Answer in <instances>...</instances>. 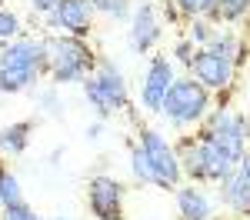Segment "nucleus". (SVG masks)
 I'll use <instances>...</instances> for the list:
<instances>
[{
  "label": "nucleus",
  "mask_w": 250,
  "mask_h": 220,
  "mask_svg": "<svg viewBox=\"0 0 250 220\" xmlns=\"http://www.w3.org/2000/svg\"><path fill=\"white\" fill-rule=\"evenodd\" d=\"M244 57V43L233 34H213L207 47H197L190 60V77L207 90H227L233 80V67Z\"/></svg>",
  "instance_id": "obj_1"
},
{
  "label": "nucleus",
  "mask_w": 250,
  "mask_h": 220,
  "mask_svg": "<svg viewBox=\"0 0 250 220\" xmlns=\"http://www.w3.org/2000/svg\"><path fill=\"white\" fill-rule=\"evenodd\" d=\"M47 47V74L54 83H74V80H87L97 70V54L83 37H43Z\"/></svg>",
  "instance_id": "obj_2"
},
{
  "label": "nucleus",
  "mask_w": 250,
  "mask_h": 220,
  "mask_svg": "<svg viewBox=\"0 0 250 220\" xmlns=\"http://www.w3.org/2000/svg\"><path fill=\"white\" fill-rule=\"evenodd\" d=\"M83 97L90 100L100 117H114L117 110H127V80L120 67L110 60H97V70L83 80Z\"/></svg>",
  "instance_id": "obj_3"
},
{
  "label": "nucleus",
  "mask_w": 250,
  "mask_h": 220,
  "mask_svg": "<svg viewBox=\"0 0 250 220\" xmlns=\"http://www.w3.org/2000/svg\"><path fill=\"white\" fill-rule=\"evenodd\" d=\"M207 110H210V90L200 87L193 77L173 80L167 97H164V107H160V114L170 123H177V127H190L197 120H204Z\"/></svg>",
  "instance_id": "obj_4"
},
{
  "label": "nucleus",
  "mask_w": 250,
  "mask_h": 220,
  "mask_svg": "<svg viewBox=\"0 0 250 220\" xmlns=\"http://www.w3.org/2000/svg\"><path fill=\"white\" fill-rule=\"evenodd\" d=\"M200 137L217 143L224 154H230L233 160H240L247 154V140H250V123L244 114H237V110H227V107H220V110H213L207 123H204V130H200Z\"/></svg>",
  "instance_id": "obj_5"
},
{
  "label": "nucleus",
  "mask_w": 250,
  "mask_h": 220,
  "mask_svg": "<svg viewBox=\"0 0 250 220\" xmlns=\"http://www.w3.org/2000/svg\"><path fill=\"white\" fill-rule=\"evenodd\" d=\"M140 150L147 154L150 160V174H154V187L160 190H173V187H180V177H184V170H180V160H177V150L170 147V140L164 137L160 130H140Z\"/></svg>",
  "instance_id": "obj_6"
},
{
  "label": "nucleus",
  "mask_w": 250,
  "mask_h": 220,
  "mask_svg": "<svg viewBox=\"0 0 250 220\" xmlns=\"http://www.w3.org/2000/svg\"><path fill=\"white\" fill-rule=\"evenodd\" d=\"M87 203L97 220H124V187L114 177H90L87 183Z\"/></svg>",
  "instance_id": "obj_7"
},
{
  "label": "nucleus",
  "mask_w": 250,
  "mask_h": 220,
  "mask_svg": "<svg viewBox=\"0 0 250 220\" xmlns=\"http://www.w3.org/2000/svg\"><path fill=\"white\" fill-rule=\"evenodd\" d=\"M173 80H177V74H173L170 60L167 57H150L147 74H144V83H140V103H144V110L160 114L164 97H167V90H170Z\"/></svg>",
  "instance_id": "obj_8"
},
{
  "label": "nucleus",
  "mask_w": 250,
  "mask_h": 220,
  "mask_svg": "<svg viewBox=\"0 0 250 220\" xmlns=\"http://www.w3.org/2000/svg\"><path fill=\"white\" fill-rule=\"evenodd\" d=\"M47 23L54 30H63L70 37H87L94 23V7L87 0H60L57 7L47 14Z\"/></svg>",
  "instance_id": "obj_9"
},
{
  "label": "nucleus",
  "mask_w": 250,
  "mask_h": 220,
  "mask_svg": "<svg viewBox=\"0 0 250 220\" xmlns=\"http://www.w3.org/2000/svg\"><path fill=\"white\" fill-rule=\"evenodd\" d=\"M14 67H34L47 74V47L43 40L34 37H17L0 50V70H14Z\"/></svg>",
  "instance_id": "obj_10"
},
{
  "label": "nucleus",
  "mask_w": 250,
  "mask_h": 220,
  "mask_svg": "<svg viewBox=\"0 0 250 220\" xmlns=\"http://www.w3.org/2000/svg\"><path fill=\"white\" fill-rule=\"evenodd\" d=\"M127 40H130V50H134V54H147V50H154V43L160 40V20H157L154 3H140V7L134 10Z\"/></svg>",
  "instance_id": "obj_11"
},
{
  "label": "nucleus",
  "mask_w": 250,
  "mask_h": 220,
  "mask_svg": "<svg viewBox=\"0 0 250 220\" xmlns=\"http://www.w3.org/2000/svg\"><path fill=\"white\" fill-rule=\"evenodd\" d=\"M220 203L237 217H250V180L240 170V163L220 180Z\"/></svg>",
  "instance_id": "obj_12"
},
{
  "label": "nucleus",
  "mask_w": 250,
  "mask_h": 220,
  "mask_svg": "<svg viewBox=\"0 0 250 220\" xmlns=\"http://www.w3.org/2000/svg\"><path fill=\"white\" fill-rule=\"evenodd\" d=\"M173 150H177V160H180V170H184L193 183H210V177H207V157H204V140L200 137L197 140L184 137Z\"/></svg>",
  "instance_id": "obj_13"
},
{
  "label": "nucleus",
  "mask_w": 250,
  "mask_h": 220,
  "mask_svg": "<svg viewBox=\"0 0 250 220\" xmlns=\"http://www.w3.org/2000/svg\"><path fill=\"white\" fill-rule=\"evenodd\" d=\"M177 210H180L184 220H213V203L200 190V183L177 187Z\"/></svg>",
  "instance_id": "obj_14"
},
{
  "label": "nucleus",
  "mask_w": 250,
  "mask_h": 220,
  "mask_svg": "<svg viewBox=\"0 0 250 220\" xmlns=\"http://www.w3.org/2000/svg\"><path fill=\"white\" fill-rule=\"evenodd\" d=\"M30 130H34L30 120H20V123L3 127V130H0V154H3V157H20V154L30 147Z\"/></svg>",
  "instance_id": "obj_15"
},
{
  "label": "nucleus",
  "mask_w": 250,
  "mask_h": 220,
  "mask_svg": "<svg viewBox=\"0 0 250 220\" xmlns=\"http://www.w3.org/2000/svg\"><path fill=\"white\" fill-rule=\"evenodd\" d=\"M40 77H43V70H34V67L0 70V94H20V90H30Z\"/></svg>",
  "instance_id": "obj_16"
},
{
  "label": "nucleus",
  "mask_w": 250,
  "mask_h": 220,
  "mask_svg": "<svg viewBox=\"0 0 250 220\" xmlns=\"http://www.w3.org/2000/svg\"><path fill=\"white\" fill-rule=\"evenodd\" d=\"M250 14V0H217V10H213V20H224V23H233V20H244Z\"/></svg>",
  "instance_id": "obj_17"
},
{
  "label": "nucleus",
  "mask_w": 250,
  "mask_h": 220,
  "mask_svg": "<svg viewBox=\"0 0 250 220\" xmlns=\"http://www.w3.org/2000/svg\"><path fill=\"white\" fill-rule=\"evenodd\" d=\"M177 3V10L184 14V17H213V10H217V0H173Z\"/></svg>",
  "instance_id": "obj_18"
},
{
  "label": "nucleus",
  "mask_w": 250,
  "mask_h": 220,
  "mask_svg": "<svg viewBox=\"0 0 250 220\" xmlns=\"http://www.w3.org/2000/svg\"><path fill=\"white\" fill-rule=\"evenodd\" d=\"M17 37H20V17L14 14V10L0 7V47L14 43Z\"/></svg>",
  "instance_id": "obj_19"
},
{
  "label": "nucleus",
  "mask_w": 250,
  "mask_h": 220,
  "mask_svg": "<svg viewBox=\"0 0 250 220\" xmlns=\"http://www.w3.org/2000/svg\"><path fill=\"white\" fill-rule=\"evenodd\" d=\"M94 7V14H107V17H117V20H127L130 17V7L127 0H87Z\"/></svg>",
  "instance_id": "obj_20"
},
{
  "label": "nucleus",
  "mask_w": 250,
  "mask_h": 220,
  "mask_svg": "<svg viewBox=\"0 0 250 220\" xmlns=\"http://www.w3.org/2000/svg\"><path fill=\"white\" fill-rule=\"evenodd\" d=\"M130 170H134V177L140 180V183H154V174H150V160H147V154L140 150V143H137L134 150H130Z\"/></svg>",
  "instance_id": "obj_21"
},
{
  "label": "nucleus",
  "mask_w": 250,
  "mask_h": 220,
  "mask_svg": "<svg viewBox=\"0 0 250 220\" xmlns=\"http://www.w3.org/2000/svg\"><path fill=\"white\" fill-rule=\"evenodd\" d=\"M0 194H3V207L7 203H20L23 200V194H20V180L3 167V174H0Z\"/></svg>",
  "instance_id": "obj_22"
},
{
  "label": "nucleus",
  "mask_w": 250,
  "mask_h": 220,
  "mask_svg": "<svg viewBox=\"0 0 250 220\" xmlns=\"http://www.w3.org/2000/svg\"><path fill=\"white\" fill-rule=\"evenodd\" d=\"M0 220H40V214L20 200V203H7V207L0 210Z\"/></svg>",
  "instance_id": "obj_23"
},
{
  "label": "nucleus",
  "mask_w": 250,
  "mask_h": 220,
  "mask_svg": "<svg viewBox=\"0 0 250 220\" xmlns=\"http://www.w3.org/2000/svg\"><path fill=\"white\" fill-rule=\"evenodd\" d=\"M190 40H193V43H200V47H207V43L213 40V30H210V27H207L200 17H197V20L190 23Z\"/></svg>",
  "instance_id": "obj_24"
},
{
  "label": "nucleus",
  "mask_w": 250,
  "mask_h": 220,
  "mask_svg": "<svg viewBox=\"0 0 250 220\" xmlns=\"http://www.w3.org/2000/svg\"><path fill=\"white\" fill-rule=\"evenodd\" d=\"M193 54H197V43H193L190 37H187V40H180V43H177V47H173V57L180 60V63H187V67H190Z\"/></svg>",
  "instance_id": "obj_25"
},
{
  "label": "nucleus",
  "mask_w": 250,
  "mask_h": 220,
  "mask_svg": "<svg viewBox=\"0 0 250 220\" xmlns=\"http://www.w3.org/2000/svg\"><path fill=\"white\" fill-rule=\"evenodd\" d=\"M57 3H60V0H30V7H34L37 14H43V17H47V14H50Z\"/></svg>",
  "instance_id": "obj_26"
},
{
  "label": "nucleus",
  "mask_w": 250,
  "mask_h": 220,
  "mask_svg": "<svg viewBox=\"0 0 250 220\" xmlns=\"http://www.w3.org/2000/svg\"><path fill=\"white\" fill-rule=\"evenodd\" d=\"M40 103H43V107H50V114H57V110H60V103H57V94H54V90H47V94H40Z\"/></svg>",
  "instance_id": "obj_27"
},
{
  "label": "nucleus",
  "mask_w": 250,
  "mask_h": 220,
  "mask_svg": "<svg viewBox=\"0 0 250 220\" xmlns=\"http://www.w3.org/2000/svg\"><path fill=\"white\" fill-rule=\"evenodd\" d=\"M237 163H240V170H244V174H247V180H250V154H244Z\"/></svg>",
  "instance_id": "obj_28"
},
{
  "label": "nucleus",
  "mask_w": 250,
  "mask_h": 220,
  "mask_svg": "<svg viewBox=\"0 0 250 220\" xmlns=\"http://www.w3.org/2000/svg\"><path fill=\"white\" fill-rule=\"evenodd\" d=\"M100 130H104L100 123H94V127H87V137H90V140H97V137H100Z\"/></svg>",
  "instance_id": "obj_29"
},
{
  "label": "nucleus",
  "mask_w": 250,
  "mask_h": 220,
  "mask_svg": "<svg viewBox=\"0 0 250 220\" xmlns=\"http://www.w3.org/2000/svg\"><path fill=\"white\" fill-rule=\"evenodd\" d=\"M57 220H70V217H57Z\"/></svg>",
  "instance_id": "obj_30"
},
{
  "label": "nucleus",
  "mask_w": 250,
  "mask_h": 220,
  "mask_svg": "<svg viewBox=\"0 0 250 220\" xmlns=\"http://www.w3.org/2000/svg\"><path fill=\"white\" fill-rule=\"evenodd\" d=\"M0 50H3V47H0Z\"/></svg>",
  "instance_id": "obj_31"
}]
</instances>
